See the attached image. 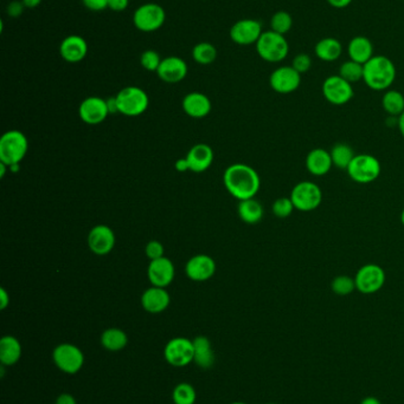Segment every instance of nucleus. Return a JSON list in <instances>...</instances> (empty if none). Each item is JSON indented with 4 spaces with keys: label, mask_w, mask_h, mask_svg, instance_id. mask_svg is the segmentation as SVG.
<instances>
[{
    "label": "nucleus",
    "mask_w": 404,
    "mask_h": 404,
    "mask_svg": "<svg viewBox=\"0 0 404 404\" xmlns=\"http://www.w3.org/2000/svg\"><path fill=\"white\" fill-rule=\"evenodd\" d=\"M224 186L237 200L253 199L261 187L257 171L245 163H235L224 171Z\"/></svg>",
    "instance_id": "obj_1"
},
{
    "label": "nucleus",
    "mask_w": 404,
    "mask_h": 404,
    "mask_svg": "<svg viewBox=\"0 0 404 404\" xmlns=\"http://www.w3.org/2000/svg\"><path fill=\"white\" fill-rule=\"evenodd\" d=\"M396 67L392 59L382 54H375L364 64L363 81L371 90L387 92L396 79Z\"/></svg>",
    "instance_id": "obj_2"
},
{
    "label": "nucleus",
    "mask_w": 404,
    "mask_h": 404,
    "mask_svg": "<svg viewBox=\"0 0 404 404\" xmlns=\"http://www.w3.org/2000/svg\"><path fill=\"white\" fill-rule=\"evenodd\" d=\"M255 45L260 59L268 63L282 62L290 54V44L286 37L272 30L265 31Z\"/></svg>",
    "instance_id": "obj_3"
},
{
    "label": "nucleus",
    "mask_w": 404,
    "mask_h": 404,
    "mask_svg": "<svg viewBox=\"0 0 404 404\" xmlns=\"http://www.w3.org/2000/svg\"><path fill=\"white\" fill-rule=\"evenodd\" d=\"M29 150V142L26 135L19 130H10L0 138V162L19 164Z\"/></svg>",
    "instance_id": "obj_4"
},
{
    "label": "nucleus",
    "mask_w": 404,
    "mask_h": 404,
    "mask_svg": "<svg viewBox=\"0 0 404 404\" xmlns=\"http://www.w3.org/2000/svg\"><path fill=\"white\" fill-rule=\"evenodd\" d=\"M350 179L356 184H367L378 179L382 166L378 160L370 154H358L346 169Z\"/></svg>",
    "instance_id": "obj_5"
},
{
    "label": "nucleus",
    "mask_w": 404,
    "mask_h": 404,
    "mask_svg": "<svg viewBox=\"0 0 404 404\" xmlns=\"http://www.w3.org/2000/svg\"><path fill=\"white\" fill-rule=\"evenodd\" d=\"M119 113L125 116H139L148 110L150 98L145 90L139 87H126L117 95Z\"/></svg>",
    "instance_id": "obj_6"
},
{
    "label": "nucleus",
    "mask_w": 404,
    "mask_h": 404,
    "mask_svg": "<svg viewBox=\"0 0 404 404\" xmlns=\"http://www.w3.org/2000/svg\"><path fill=\"white\" fill-rule=\"evenodd\" d=\"M290 198L295 209L300 212H312L321 204L323 192L314 182L301 181L293 187Z\"/></svg>",
    "instance_id": "obj_7"
},
{
    "label": "nucleus",
    "mask_w": 404,
    "mask_h": 404,
    "mask_svg": "<svg viewBox=\"0 0 404 404\" xmlns=\"http://www.w3.org/2000/svg\"><path fill=\"white\" fill-rule=\"evenodd\" d=\"M385 279V272L377 264L363 265L354 275L356 290L363 295H374L383 288Z\"/></svg>",
    "instance_id": "obj_8"
},
{
    "label": "nucleus",
    "mask_w": 404,
    "mask_h": 404,
    "mask_svg": "<svg viewBox=\"0 0 404 404\" xmlns=\"http://www.w3.org/2000/svg\"><path fill=\"white\" fill-rule=\"evenodd\" d=\"M166 21V13L163 6L156 3L141 5L135 10L133 23L135 28L143 32H154L161 29Z\"/></svg>",
    "instance_id": "obj_9"
},
{
    "label": "nucleus",
    "mask_w": 404,
    "mask_h": 404,
    "mask_svg": "<svg viewBox=\"0 0 404 404\" xmlns=\"http://www.w3.org/2000/svg\"><path fill=\"white\" fill-rule=\"evenodd\" d=\"M52 359L59 370L69 375H74L76 372H79L85 364L83 352L81 351L79 346L70 343H63L56 346L52 354Z\"/></svg>",
    "instance_id": "obj_10"
},
{
    "label": "nucleus",
    "mask_w": 404,
    "mask_h": 404,
    "mask_svg": "<svg viewBox=\"0 0 404 404\" xmlns=\"http://www.w3.org/2000/svg\"><path fill=\"white\" fill-rule=\"evenodd\" d=\"M321 92L325 100L333 105H344L354 98L352 84L339 75L329 76L325 79Z\"/></svg>",
    "instance_id": "obj_11"
},
{
    "label": "nucleus",
    "mask_w": 404,
    "mask_h": 404,
    "mask_svg": "<svg viewBox=\"0 0 404 404\" xmlns=\"http://www.w3.org/2000/svg\"><path fill=\"white\" fill-rule=\"evenodd\" d=\"M164 356L172 367H186L194 362V342L188 338H173L165 346Z\"/></svg>",
    "instance_id": "obj_12"
},
{
    "label": "nucleus",
    "mask_w": 404,
    "mask_h": 404,
    "mask_svg": "<svg viewBox=\"0 0 404 404\" xmlns=\"http://www.w3.org/2000/svg\"><path fill=\"white\" fill-rule=\"evenodd\" d=\"M300 84H301V75L292 65L291 67H287V65L279 67L272 72L270 77V88L281 95H288L296 92L299 89Z\"/></svg>",
    "instance_id": "obj_13"
},
{
    "label": "nucleus",
    "mask_w": 404,
    "mask_h": 404,
    "mask_svg": "<svg viewBox=\"0 0 404 404\" xmlns=\"http://www.w3.org/2000/svg\"><path fill=\"white\" fill-rule=\"evenodd\" d=\"M262 34L263 31L261 23L252 18L236 21L229 32L232 42L243 46L256 44Z\"/></svg>",
    "instance_id": "obj_14"
},
{
    "label": "nucleus",
    "mask_w": 404,
    "mask_h": 404,
    "mask_svg": "<svg viewBox=\"0 0 404 404\" xmlns=\"http://www.w3.org/2000/svg\"><path fill=\"white\" fill-rule=\"evenodd\" d=\"M88 246L97 255L110 253L115 246V234L113 229L105 225H97L88 234Z\"/></svg>",
    "instance_id": "obj_15"
},
{
    "label": "nucleus",
    "mask_w": 404,
    "mask_h": 404,
    "mask_svg": "<svg viewBox=\"0 0 404 404\" xmlns=\"http://www.w3.org/2000/svg\"><path fill=\"white\" fill-rule=\"evenodd\" d=\"M174 273H176L174 265L166 257L151 260V263L148 265V280L156 288H165L169 286L174 279Z\"/></svg>",
    "instance_id": "obj_16"
},
{
    "label": "nucleus",
    "mask_w": 404,
    "mask_h": 404,
    "mask_svg": "<svg viewBox=\"0 0 404 404\" xmlns=\"http://www.w3.org/2000/svg\"><path fill=\"white\" fill-rule=\"evenodd\" d=\"M79 114L81 120L87 125H100L110 115L107 100L101 97H88L81 103Z\"/></svg>",
    "instance_id": "obj_17"
},
{
    "label": "nucleus",
    "mask_w": 404,
    "mask_h": 404,
    "mask_svg": "<svg viewBox=\"0 0 404 404\" xmlns=\"http://www.w3.org/2000/svg\"><path fill=\"white\" fill-rule=\"evenodd\" d=\"M188 70L189 67L184 59L177 56H170L163 59L160 63L159 69L156 70V75L166 83H179L185 78Z\"/></svg>",
    "instance_id": "obj_18"
},
{
    "label": "nucleus",
    "mask_w": 404,
    "mask_h": 404,
    "mask_svg": "<svg viewBox=\"0 0 404 404\" xmlns=\"http://www.w3.org/2000/svg\"><path fill=\"white\" fill-rule=\"evenodd\" d=\"M216 263L207 255H194L186 263L185 273L194 281H205L215 275Z\"/></svg>",
    "instance_id": "obj_19"
},
{
    "label": "nucleus",
    "mask_w": 404,
    "mask_h": 404,
    "mask_svg": "<svg viewBox=\"0 0 404 404\" xmlns=\"http://www.w3.org/2000/svg\"><path fill=\"white\" fill-rule=\"evenodd\" d=\"M61 57L68 63H79L88 54V43L79 34H70L64 38L59 45Z\"/></svg>",
    "instance_id": "obj_20"
},
{
    "label": "nucleus",
    "mask_w": 404,
    "mask_h": 404,
    "mask_svg": "<svg viewBox=\"0 0 404 404\" xmlns=\"http://www.w3.org/2000/svg\"><path fill=\"white\" fill-rule=\"evenodd\" d=\"M306 169L313 176H325L332 169L333 162L331 153L324 148L311 150L306 156Z\"/></svg>",
    "instance_id": "obj_21"
},
{
    "label": "nucleus",
    "mask_w": 404,
    "mask_h": 404,
    "mask_svg": "<svg viewBox=\"0 0 404 404\" xmlns=\"http://www.w3.org/2000/svg\"><path fill=\"white\" fill-rule=\"evenodd\" d=\"M171 297L163 288H150L141 296V305L150 313H160L169 308Z\"/></svg>",
    "instance_id": "obj_22"
},
{
    "label": "nucleus",
    "mask_w": 404,
    "mask_h": 404,
    "mask_svg": "<svg viewBox=\"0 0 404 404\" xmlns=\"http://www.w3.org/2000/svg\"><path fill=\"white\" fill-rule=\"evenodd\" d=\"M186 160L189 162L190 171L194 173H203L212 164L214 151L210 146L199 143L190 149L186 155Z\"/></svg>",
    "instance_id": "obj_23"
},
{
    "label": "nucleus",
    "mask_w": 404,
    "mask_h": 404,
    "mask_svg": "<svg viewBox=\"0 0 404 404\" xmlns=\"http://www.w3.org/2000/svg\"><path fill=\"white\" fill-rule=\"evenodd\" d=\"M183 109L192 118H203L211 111V100L202 92H190L183 100Z\"/></svg>",
    "instance_id": "obj_24"
},
{
    "label": "nucleus",
    "mask_w": 404,
    "mask_h": 404,
    "mask_svg": "<svg viewBox=\"0 0 404 404\" xmlns=\"http://www.w3.org/2000/svg\"><path fill=\"white\" fill-rule=\"evenodd\" d=\"M347 54L351 61H354L363 65L375 56L372 43L369 38L364 36H357L350 41L347 45Z\"/></svg>",
    "instance_id": "obj_25"
},
{
    "label": "nucleus",
    "mask_w": 404,
    "mask_h": 404,
    "mask_svg": "<svg viewBox=\"0 0 404 404\" xmlns=\"http://www.w3.org/2000/svg\"><path fill=\"white\" fill-rule=\"evenodd\" d=\"M314 54L323 62H336L343 54V45L337 38H321L314 46Z\"/></svg>",
    "instance_id": "obj_26"
},
{
    "label": "nucleus",
    "mask_w": 404,
    "mask_h": 404,
    "mask_svg": "<svg viewBox=\"0 0 404 404\" xmlns=\"http://www.w3.org/2000/svg\"><path fill=\"white\" fill-rule=\"evenodd\" d=\"M194 362L202 369H210L215 362V354L209 338L198 336L194 341Z\"/></svg>",
    "instance_id": "obj_27"
},
{
    "label": "nucleus",
    "mask_w": 404,
    "mask_h": 404,
    "mask_svg": "<svg viewBox=\"0 0 404 404\" xmlns=\"http://www.w3.org/2000/svg\"><path fill=\"white\" fill-rule=\"evenodd\" d=\"M21 345L17 338L4 336L0 341V362L3 365H13L21 359Z\"/></svg>",
    "instance_id": "obj_28"
},
{
    "label": "nucleus",
    "mask_w": 404,
    "mask_h": 404,
    "mask_svg": "<svg viewBox=\"0 0 404 404\" xmlns=\"http://www.w3.org/2000/svg\"><path fill=\"white\" fill-rule=\"evenodd\" d=\"M237 213L241 220L249 224V225H255L259 224L263 217V207L259 201L255 199H247V200L240 201L239 207H237Z\"/></svg>",
    "instance_id": "obj_29"
},
{
    "label": "nucleus",
    "mask_w": 404,
    "mask_h": 404,
    "mask_svg": "<svg viewBox=\"0 0 404 404\" xmlns=\"http://www.w3.org/2000/svg\"><path fill=\"white\" fill-rule=\"evenodd\" d=\"M128 343V337L123 332V330L117 329V328H110L105 330L101 336V344L105 350L121 351L125 349Z\"/></svg>",
    "instance_id": "obj_30"
},
{
    "label": "nucleus",
    "mask_w": 404,
    "mask_h": 404,
    "mask_svg": "<svg viewBox=\"0 0 404 404\" xmlns=\"http://www.w3.org/2000/svg\"><path fill=\"white\" fill-rule=\"evenodd\" d=\"M384 111L392 117H398L404 111V96L398 90L389 89L382 97Z\"/></svg>",
    "instance_id": "obj_31"
},
{
    "label": "nucleus",
    "mask_w": 404,
    "mask_h": 404,
    "mask_svg": "<svg viewBox=\"0 0 404 404\" xmlns=\"http://www.w3.org/2000/svg\"><path fill=\"white\" fill-rule=\"evenodd\" d=\"M331 158H332L333 166L334 167L346 171L349 168L350 163L352 162L354 154V149L346 143H337L331 149Z\"/></svg>",
    "instance_id": "obj_32"
},
{
    "label": "nucleus",
    "mask_w": 404,
    "mask_h": 404,
    "mask_svg": "<svg viewBox=\"0 0 404 404\" xmlns=\"http://www.w3.org/2000/svg\"><path fill=\"white\" fill-rule=\"evenodd\" d=\"M194 62L201 65H209L217 59V49L211 43H198L192 49Z\"/></svg>",
    "instance_id": "obj_33"
},
{
    "label": "nucleus",
    "mask_w": 404,
    "mask_h": 404,
    "mask_svg": "<svg viewBox=\"0 0 404 404\" xmlns=\"http://www.w3.org/2000/svg\"><path fill=\"white\" fill-rule=\"evenodd\" d=\"M338 75L347 81L349 83H357L359 81H363L364 76V65L354 61H346L341 64L339 67V74Z\"/></svg>",
    "instance_id": "obj_34"
},
{
    "label": "nucleus",
    "mask_w": 404,
    "mask_h": 404,
    "mask_svg": "<svg viewBox=\"0 0 404 404\" xmlns=\"http://www.w3.org/2000/svg\"><path fill=\"white\" fill-rule=\"evenodd\" d=\"M293 28V18L291 13L286 11H278L273 14L270 19V30L276 32V34H288Z\"/></svg>",
    "instance_id": "obj_35"
},
{
    "label": "nucleus",
    "mask_w": 404,
    "mask_h": 404,
    "mask_svg": "<svg viewBox=\"0 0 404 404\" xmlns=\"http://www.w3.org/2000/svg\"><path fill=\"white\" fill-rule=\"evenodd\" d=\"M172 398L174 404H194L197 394L191 384L181 383L174 387Z\"/></svg>",
    "instance_id": "obj_36"
},
{
    "label": "nucleus",
    "mask_w": 404,
    "mask_h": 404,
    "mask_svg": "<svg viewBox=\"0 0 404 404\" xmlns=\"http://www.w3.org/2000/svg\"><path fill=\"white\" fill-rule=\"evenodd\" d=\"M331 288H332L333 293H336L337 296H349L356 290L354 278L350 277V275H338L332 280Z\"/></svg>",
    "instance_id": "obj_37"
},
{
    "label": "nucleus",
    "mask_w": 404,
    "mask_h": 404,
    "mask_svg": "<svg viewBox=\"0 0 404 404\" xmlns=\"http://www.w3.org/2000/svg\"><path fill=\"white\" fill-rule=\"evenodd\" d=\"M294 209V204L292 202L291 198H286V196L279 198L274 201L273 206H272L274 215L279 219H286V217H291Z\"/></svg>",
    "instance_id": "obj_38"
},
{
    "label": "nucleus",
    "mask_w": 404,
    "mask_h": 404,
    "mask_svg": "<svg viewBox=\"0 0 404 404\" xmlns=\"http://www.w3.org/2000/svg\"><path fill=\"white\" fill-rule=\"evenodd\" d=\"M161 61L163 59L160 57V54L154 50H146L140 57V64L143 65L145 70L156 71V72L159 69Z\"/></svg>",
    "instance_id": "obj_39"
},
{
    "label": "nucleus",
    "mask_w": 404,
    "mask_h": 404,
    "mask_svg": "<svg viewBox=\"0 0 404 404\" xmlns=\"http://www.w3.org/2000/svg\"><path fill=\"white\" fill-rule=\"evenodd\" d=\"M292 67L299 72L300 75L306 74L307 71L311 70L312 59L307 54H299L295 56L292 62Z\"/></svg>",
    "instance_id": "obj_40"
},
{
    "label": "nucleus",
    "mask_w": 404,
    "mask_h": 404,
    "mask_svg": "<svg viewBox=\"0 0 404 404\" xmlns=\"http://www.w3.org/2000/svg\"><path fill=\"white\" fill-rule=\"evenodd\" d=\"M145 252H146V255H148V259L156 260V259L164 257V246H163L161 242H156V240H151L146 245Z\"/></svg>",
    "instance_id": "obj_41"
},
{
    "label": "nucleus",
    "mask_w": 404,
    "mask_h": 404,
    "mask_svg": "<svg viewBox=\"0 0 404 404\" xmlns=\"http://www.w3.org/2000/svg\"><path fill=\"white\" fill-rule=\"evenodd\" d=\"M26 8L24 6V4L21 1H18V0H13L10 3L9 6H8V9H6V13H8V16H10L11 18H18L19 16L23 14L24 12V10Z\"/></svg>",
    "instance_id": "obj_42"
},
{
    "label": "nucleus",
    "mask_w": 404,
    "mask_h": 404,
    "mask_svg": "<svg viewBox=\"0 0 404 404\" xmlns=\"http://www.w3.org/2000/svg\"><path fill=\"white\" fill-rule=\"evenodd\" d=\"M82 3L90 11H103L108 9V0H82Z\"/></svg>",
    "instance_id": "obj_43"
},
{
    "label": "nucleus",
    "mask_w": 404,
    "mask_h": 404,
    "mask_svg": "<svg viewBox=\"0 0 404 404\" xmlns=\"http://www.w3.org/2000/svg\"><path fill=\"white\" fill-rule=\"evenodd\" d=\"M130 0H108V9L115 12H121L128 8Z\"/></svg>",
    "instance_id": "obj_44"
},
{
    "label": "nucleus",
    "mask_w": 404,
    "mask_h": 404,
    "mask_svg": "<svg viewBox=\"0 0 404 404\" xmlns=\"http://www.w3.org/2000/svg\"><path fill=\"white\" fill-rule=\"evenodd\" d=\"M326 1L334 9H345L352 3V0H326Z\"/></svg>",
    "instance_id": "obj_45"
},
{
    "label": "nucleus",
    "mask_w": 404,
    "mask_h": 404,
    "mask_svg": "<svg viewBox=\"0 0 404 404\" xmlns=\"http://www.w3.org/2000/svg\"><path fill=\"white\" fill-rule=\"evenodd\" d=\"M10 304L9 293L6 292L4 288H0V308L5 310Z\"/></svg>",
    "instance_id": "obj_46"
},
{
    "label": "nucleus",
    "mask_w": 404,
    "mask_h": 404,
    "mask_svg": "<svg viewBox=\"0 0 404 404\" xmlns=\"http://www.w3.org/2000/svg\"><path fill=\"white\" fill-rule=\"evenodd\" d=\"M56 404H77V402L74 398V396L70 395V394H62L56 400Z\"/></svg>",
    "instance_id": "obj_47"
},
{
    "label": "nucleus",
    "mask_w": 404,
    "mask_h": 404,
    "mask_svg": "<svg viewBox=\"0 0 404 404\" xmlns=\"http://www.w3.org/2000/svg\"><path fill=\"white\" fill-rule=\"evenodd\" d=\"M107 100V107H108V111L110 114L119 113L118 102H117V97H110Z\"/></svg>",
    "instance_id": "obj_48"
},
{
    "label": "nucleus",
    "mask_w": 404,
    "mask_h": 404,
    "mask_svg": "<svg viewBox=\"0 0 404 404\" xmlns=\"http://www.w3.org/2000/svg\"><path fill=\"white\" fill-rule=\"evenodd\" d=\"M176 169H177L178 171H181V173L190 171L189 162H188L186 158L178 160L177 162H176Z\"/></svg>",
    "instance_id": "obj_49"
},
{
    "label": "nucleus",
    "mask_w": 404,
    "mask_h": 404,
    "mask_svg": "<svg viewBox=\"0 0 404 404\" xmlns=\"http://www.w3.org/2000/svg\"><path fill=\"white\" fill-rule=\"evenodd\" d=\"M21 3L24 4L26 9H36L37 6L41 5L42 0H21Z\"/></svg>",
    "instance_id": "obj_50"
},
{
    "label": "nucleus",
    "mask_w": 404,
    "mask_h": 404,
    "mask_svg": "<svg viewBox=\"0 0 404 404\" xmlns=\"http://www.w3.org/2000/svg\"><path fill=\"white\" fill-rule=\"evenodd\" d=\"M397 128L400 130L401 135L404 138V111L398 116V121H397Z\"/></svg>",
    "instance_id": "obj_51"
},
{
    "label": "nucleus",
    "mask_w": 404,
    "mask_h": 404,
    "mask_svg": "<svg viewBox=\"0 0 404 404\" xmlns=\"http://www.w3.org/2000/svg\"><path fill=\"white\" fill-rule=\"evenodd\" d=\"M361 404H382V402H381L378 398L374 397V396H369L367 398H364V400L361 402Z\"/></svg>",
    "instance_id": "obj_52"
},
{
    "label": "nucleus",
    "mask_w": 404,
    "mask_h": 404,
    "mask_svg": "<svg viewBox=\"0 0 404 404\" xmlns=\"http://www.w3.org/2000/svg\"><path fill=\"white\" fill-rule=\"evenodd\" d=\"M8 167H9L8 164L0 162V178H1V179H4L5 174H6V168Z\"/></svg>",
    "instance_id": "obj_53"
},
{
    "label": "nucleus",
    "mask_w": 404,
    "mask_h": 404,
    "mask_svg": "<svg viewBox=\"0 0 404 404\" xmlns=\"http://www.w3.org/2000/svg\"><path fill=\"white\" fill-rule=\"evenodd\" d=\"M10 168V171H12V173H17V171H19V169H21V168H19V164H13V166H11V167Z\"/></svg>",
    "instance_id": "obj_54"
},
{
    "label": "nucleus",
    "mask_w": 404,
    "mask_h": 404,
    "mask_svg": "<svg viewBox=\"0 0 404 404\" xmlns=\"http://www.w3.org/2000/svg\"><path fill=\"white\" fill-rule=\"evenodd\" d=\"M401 222H402V225L404 226V209L402 211V213H401Z\"/></svg>",
    "instance_id": "obj_55"
},
{
    "label": "nucleus",
    "mask_w": 404,
    "mask_h": 404,
    "mask_svg": "<svg viewBox=\"0 0 404 404\" xmlns=\"http://www.w3.org/2000/svg\"><path fill=\"white\" fill-rule=\"evenodd\" d=\"M232 404H247V403H245V402H234V403H232Z\"/></svg>",
    "instance_id": "obj_56"
},
{
    "label": "nucleus",
    "mask_w": 404,
    "mask_h": 404,
    "mask_svg": "<svg viewBox=\"0 0 404 404\" xmlns=\"http://www.w3.org/2000/svg\"><path fill=\"white\" fill-rule=\"evenodd\" d=\"M267 404H275V403H267Z\"/></svg>",
    "instance_id": "obj_57"
}]
</instances>
